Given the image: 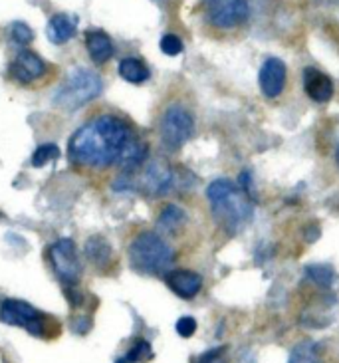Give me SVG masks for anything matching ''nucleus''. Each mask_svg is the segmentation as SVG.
<instances>
[{
    "label": "nucleus",
    "instance_id": "1",
    "mask_svg": "<svg viewBox=\"0 0 339 363\" xmlns=\"http://www.w3.org/2000/svg\"><path fill=\"white\" fill-rule=\"evenodd\" d=\"M139 138L131 123L116 113L87 119L68 141V159L76 169L104 171L117 167L127 147Z\"/></svg>",
    "mask_w": 339,
    "mask_h": 363
},
{
    "label": "nucleus",
    "instance_id": "2",
    "mask_svg": "<svg viewBox=\"0 0 339 363\" xmlns=\"http://www.w3.org/2000/svg\"><path fill=\"white\" fill-rule=\"evenodd\" d=\"M206 199L214 220L226 233H238L243 226L252 220V196L228 179H216L206 186Z\"/></svg>",
    "mask_w": 339,
    "mask_h": 363
},
{
    "label": "nucleus",
    "instance_id": "3",
    "mask_svg": "<svg viewBox=\"0 0 339 363\" xmlns=\"http://www.w3.org/2000/svg\"><path fill=\"white\" fill-rule=\"evenodd\" d=\"M129 262L139 274L165 276L173 270L174 250L159 233H139L129 245Z\"/></svg>",
    "mask_w": 339,
    "mask_h": 363
},
{
    "label": "nucleus",
    "instance_id": "4",
    "mask_svg": "<svg viewBox=\"0 0 339 363\" xmlns=\"http://www.w3.org/2000/svg\"><path fill=\"white\" fill-rule=\"evenodd\" d=\"M104 82L96 72L87 68H76L68 74V78L62 82L56 89L52 104L62 111H76L101 94Z\"/></svg>",
    "mask_w": 339,
    "mask_h": 363
},
{
    "label": "nucleus",
    "instance_id": "5",
    "mask_svg": "<svg viewBox=\"0 0 339 363\" xmlns=\"http://www.w3.org/2000/svg\"><path fill=\"white\" fill-rule=\"evenodd\" d=\"M174 186V171L165 159H147L133 173H121L116 181L117 191L135 189L149 196H163Z\"/></svg>",
    "mask_w": 339,
    "mask_h": 363
},
{
    "label": "nucleus",
    "instance_id": "6",
    "mask_svg": "<svg viewBox=\"0 0 339 363\" xmlns=\"http://www.w3.org/2000/svg\"><path fill=\"white\" fill-rule=\"evenodd\" d=\"M0 322L24 328L26 332L42 340H54L60 334V324L52 315L42 314L34 306L22 300H4L0 304Z\"/></svg>",
    "mask_w": 339,
    "mask_h": 363
},
{
    "label": "nucleus",
    "instance_id": "7",
    "mask_svg": "<svg viewBox=\"0 0 339 363\" xmlns=\"http://www.w3.org/2000/svg\"><path fill=\"white\" fill-rule=\"evenodd\" d=\"M194 135V118L183 104H171L159 121V138L163 147L179 151Z\"/></svg>",
    "mask_w": 339,
    "mask_h": 363
},
{
    "label": "nucleus",
    "instance_id": "8",
    "mask_svg": "<svg viewBox=\"0 0 339 363\" xmlns=\"http://www.w3.org/2000/svg\"><path fill=\"white\" fill-rule=\"evenodd\" d=\"M48 260L54 274L64 286H78L82 278V262H79L76 242L72 238H60L58 242L48 248Z\"/></svg>",
    "mask_w": 339,
    "mask_h": 363
},
{
    "label": "nucleus",
    "instance_id": "9",
    "mask_svg": "<svg viewBox=\"0 0 339 363\" xmlns=\"http://www.w3.org/2000/svg\"><path fill=\"white\" fill-rule=\"evenodd\" d=\"M204 14L214 28H238L248 18V2L246 0H204Z\"/></svg>",
    "mask_w": 339,
    "mask_h": 363
},
{
    "label": "nucleus",
    "instance_id": "10",
    "mask_svg": "<svg viewBox=\"0 0 339 363\" xmlns=\"http://www.w3.org/2000/svg\"><path fill=\"white\" fill-rule=\"evenodd\" d=\"M46 62L40 58L38 54L30 52V50H22L16 54V58L12 60L10 64V74L12 78L16 79L22 86H30V84H36L38 79L46 76Z\"/></svg>",
    "mask_w": 339,
    "mask_h": 363
},
{
    "label": "nucleus",
    "instance_id": "11",
    "mask_svg": "<svg viewBox=\"0 0 339 363\" xmlns=\"http://www.w3.org/2000/svg\"><path fill=\"white\" fill-rule=\"evenodd\" d=\"M286 78H288L286 64L280 58H268L262 64L260 74H258L262 94L266 98H278L286 88Z\"/></svg>",
    "mask_w": 339,
    "mask_h": 363
},
{
    "label": "nucleus",
    "instance_id": "12",
    "mask_svg": "<svg viewBox=\"0 0 339 363\" xmlns=\"http://www.w3.org/2000/svg\"><path fill=\"white\" fill-rule=\"evenodd\" d=\"M163 278H165L167 286L179 298H183V300H193L194 296L201 292V288H203V276L196 274L193 270L173 268Z\"/></svg>",
    "mask_w": 339,
    "mask_h": 363
},
{
    "label": "nucleus",
    "instance_id": "13",
    "mask_svg": "<svg viewBox=\"0 0 339 363\" xmlns=\"http://www.w3.org/2000/svg\"><path fill=\"white\" fill-rule=\"evenodd\" d=\"M304 91L316 104H328L333 98V82L328 74L316 68L304 69Z\"/></svg>",
    "mask_w": 339,
    "mask_h": 363
},
{
    "label": "nucleus",
    "instance_id": "14",
    "mask_svg": "<svg viewBox=\"0 0 339 363\" xmlns=\"http://www.w3.org/2000/svg\"><path fill=\"white\" fill-rule=\"evenodd\" d=\"M86 48L89 58L94 60L96 64H106L113 56V42L104 30H87Z\"/></svg>",
    "mask_w": 339,
    "mask_h": 363
},
{
    "label": "nucleus",
    "instance_id": "15",
    "mask_svg": "<svg viewBox=\"0 0 339 363\" xmlns=\"http://www.w3.org/2000/svg\"><path fill=\"white\" fill-rule=\"evenodd\" d=\"M111 245L107 242L104 236H89L86 242V258L91 262V266H96L97 270H106L111 264Z\"/></svg>",
    "mask_w": 339,
    "mask_h": 363
},
{
    "label": "nucleus",
    "instance_id": "16",
    "mask_svg": "<svg viewBox=\"0 0 339 363\" xmlns=\"http://www.w3.org/2000/svg\"><path fill=\"white\" fill-rule=\"evenodd\" d=\"M50 42L54 44H66L76 36V22L66 16V14H54L46 26Z\"/></svg>",
    "mask_w": 339,
    "mask_h": 363
},
{
    "label": "nucleus",
    "instance_id": "17",
    "mask_svg": "<svg viewBox=\"0 0 339 363\" xmlns=\"http://www.w3.org/2000/svg\"><path fill=\"white\" fill-rule=\"evenodd\" d=\"M184 223H187V213L181 206L165 205L157 218V230L163 235H174Z\"/></svg>",
    "mask_w": 339,
    "mask_h": 363
},
{
    "label": "nucleus",
    "instance_id": "18",
    "mask_svg": "<svg viewBox=\"0 0 339 363\" xmlns=\"http://www.w3.org/2000/svg\"><path fill=\"white\" fill-rule=\"evenodd\" d=\"M119 76L129 84H143L149 79L151 72H149L143 60L129 56V58H123L119 62Z\"/></svg>",
    "mask_w": 339,
    "mask_h": 363
},
{
    "label": "nucleus",
    "instance_id": "19",
    "mask_svg": "<svg viewBox=\"0 0 339 363\" xmlns=\"http://www.w3.org/2000/svg\"><path fill=\"white\" fill-rule=\"evenodd\" d=\"M288 363H321L320 345L316 342H300L291 350Z\"/></svg>",
    "mask_w": 339,
    "mask_h": 363
},
{
    "label": "nucleus",
    "instance_id": "20",
    "mask_svg": "<svg viewBox=\"0 0 339 363\" xmlns=\"http://www.w3.org/2000/svg\"><path fill=\"white\" fill-rule=\"evenodd\" d=\"M306 276L310 278L313 284L320 288H331L335 282V270L330 264H310L306 268Z\"/></svg>",
    "mask_w": 339,
    "mask_h": 363
},
{
    "label": "nucleus",
    "instance_id": "21",
    "mask_svg": "<svg viewBox=\"0 0 339 363\" xmlns=\"http://www.w3.org/2000/svg\"><path fill=\"white\" fill-rule=\"evenodd\" d=\"M151 345H149V342H145V340H137L135 344H133V347L127 352L121 359L117 363H137V362H143V359H149L151 357Z\"/></svg>",
    "mask_w": 339,
    "mask_h": 363
},
{
    "label": "nucleus",
    "instance_id": "22",
    "mask_svg": "<svg viewBox=\"0 0 339 363\" xmlns=\"http://www.w3.org/2000/svg\"><path fill=\"white\" fill-rule=\"evenodd\" d=\"M58 155H60L58 145H54V143L40 145V147L34 151V155H32V167H44V165H48L50 161L58 159Z\"/></svg>",
    "mask_w": 339,
    "mask_h": 363
},
{
    "label": "nucleus",
    "instance_id": "23",
    "mask_svg": "<svg viewBox=\"0 0 339 363\" xmlns=\"http://www.w3.org/2000/svg\"><path fill=\"white\" fill-rule=\"evenodd\" d=\"M10 36L14 40V44H18V46H26L32 42L34 38V32L30 28L28 24H24V22H14L12 26H10Z\"/></svg>",
    "mask_w": 339,
    "mask_h": 363
},
{
    "label": "nucleus",
    "instance_id": "24",
    "mask_svg": "<svg viewBox=\"0 0 339 363\" xmlns=\"http://www.w3.org/2000/svg\"><path fill=\"white\" fill-rule=\"evenodd\" d=\"M161 52L167 54V56H179L181 52L184 50L183 40L179 38V36H174V34H165L163 38H161Z\"/></svg>",
    "mask_w": 339,
    "mask_h": 363
},
{
    "label": "nucleus",
    "instance_id": "25",
    "mask_svg": "<svg viewBox=\"0 0 339 363\" xmlns=\"http://www.w3.org/2000/svg\"><path fill=\"white\" fill-rule=\"evenodd\" d=\"M196 363H228V355H226V347H216L203 354Z\"/></svg>",
    "mask_w": 339,
    "mask_h": 363
},
{
    "label": "nucleus",
    "instance_id": "26",
    "mask_svg": "<svg viewBox=\"0 0 339 363\" xmlns=\"http://www.w3.org/2000/svg\"><path fill=\"white\" fill-rule=\"evenodd\" d=\"M194 332H196V322H194V318L184 315V318H181V320L177 322V334L181 335V337H191Z\"/></svg>",
    "mask_w": 339,
    "mask_h": 363
},
{
    "label": "nucleus",
    "instance_id": "27",
    "mask_svg": "<svg viewBox=\"0 0 339 363\" xmlns=\"http://www.w3.org/2000/svg\"><path fill=\"white\" fill-rule=\"evenodd\" d=\"M335 165L339 167V145H338V149H335Z\"/></svg>",
    "mask_w": 339,
    "mask_h": 363
},
{
    "label": "nucleus",
    "instance_id": "28",
    "mask_svg": "<svg viewBox=\"0 0 339 363\" xmlns=\"http://www.w3.org/2000/svg\"><path fill=\"white\" fill-rule=\"evenodd\" d=\"M155 2H161V0H155Z\"/></svg>",
    "mask_w": 339,
    "mask_h": 363
}]
</instances>
